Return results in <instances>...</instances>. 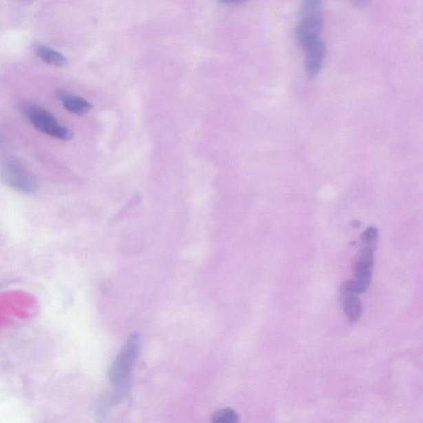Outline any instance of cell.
<instances>
[{
	"label": "cell",
	"mask_w": 423,
	"mask_h": 423,
	"mask_svg": "<svg viewBox=\"0 0 423 423\" xmlns=\"http://www.w3.org/2000/svg\"><path fill=\"white\" fill-rule=\"evenodd\" d=\"M56 96L68 112L78 115V116H83L93 109L91 102L76 94L61 90L57 92Z\"/></svg>",
	"instance_id": "cell-6"
},
{
	"label": "cell",
	"mask_w": 423,
	"mask_h": 423,
	"mask_svg": "<svg viewBox=\"0 0 423 423\" xmlns=\"http://www.w3.org/2000/svg\"><path fill=\"white\" fill-rule=\"evenodd\" d=\"M351 2L356 6L362 7L367 6L368 0H351Z\"/></svg>",
	"instance_id": "cell-11"
},
{
	"label": "cell",
	"mask_w": 423,
	"mask_h": 423,
	"mask_svg": "<svg viewBox=\"0 0 423 423\" xmlns=\"http://www.w3.org/2000/svg\"><path fill=\"white\" fill-rule=\"evenodd\" d=\"M36 52L44 63L53 65V67H63L67 63V59L55 49L40 45L36 47Z\"/></svg>",
	"instance_id": "cell-8"
},
{
	"label": "cell",
	"mask_w": 423,
	"mask_h": 423,
	"mask_svg": "<svg viewBox=\"0 0 423 423\" xmlns=\"http://www.w3.org/2000/svg\"><path fill=\"white\" fill-rule=\"evenodd\" d=\"M221 1L229 3V5H237V3L244 2L245 0H221Z\"/></svg>",
	"instance_id": "cell-12"
},
{
	"label": "cell",
	"mask_w": 423,
	"mask_h": 423,
	"mask_svg": "<svg viewBox=\"0 0 423 423\" xmlns=\"http://www.w3.org/2000/svg\"><path fill=\"white\" fill-rule=\"evenodd\" d=\"M343 303L349 323L358 322L363 314L362 303L358 294L343 292Z\"/></svg>",
	"instance_id": "cell-7"
},
{
	"label": "cell",
	"mask_w": 423,
	"mask_h": 423,
	"mask_svg": "<svg viewBox=\"0 0 423 423\" xmlns=\"http://www.w3.org/2000/svg\"><path fill=\"white\" fill-rule=\"evenodd\" d=\"M23 111L31 124L43 133L63 141L73 138L72 131L61 125L54 115L43 107L28 104L23 106Z\"/></svg>",
	"instance_id": "cell-4"
},
{
	"label": "cell",
	"mask_w": 423,
	"mask_h": 423,
	"mask_svg": "<svg viewBox=\"0 0 423 423\" xmlns=\"http://www.w3.org/2000/svg\"><path fill=\"white\" fill-rule=\"evenodd\" d=\"M139 349V336L137 334L131 335L127 340L124 347L109 369V379L114 386V393L109 398V402L113 404L124 395L131 369L137 359Z\"/></svg>",
	"instance_id": "cell-2"
},
{
	"label": "cell",
	"mask_w": 423,
	"mask_h": 423,
	"mask_svg": "<svg viewBox=\"0 0 423 423\" xmlns=\"http://www.w3.org/2000/svg\"><path fill=\"white\" fill-rule=\"evenodd\" d=\"M376 250L361 246L360 252L354 265L355 281L363 293L371 285L372 270L375 265L373 253Z\"/></svg>",
	"instance_id": "cell-5"
},
{
	"label": "cell",
	"mask_w": 423,
	"mask_h": 423,
	"mask_svg": "<svg viewBox=\"0 0 423 423\" xmlns=\"http://www.w3.org/2000/svg\"><path fill=\"white\" fill-rule=\"evenodd\" d=\"M0 180L8 187L24 194H35L39 188L32 172L13 158H7L0 163Z\"/></svg>",
	"instance_id": "cell-3"
},
{
	"label": "cell",
	"mask_w": 423,
	"mask_h": 423,
	"mask_svg": "<svg viewBox=\"0 0 423 423\" xmlns=\"http://www.w3.org/2000/svg\"><path fill=\"white\" fill-rule=\"evenodd\" d=\"M379 232L375 227H369L361 235V246L376 250Z\"/></svg>",
	"instance_id": "cell-10"
},
{
	"label": "cell",
	"mask_w": 423,
	"mask_h": 423,
	"mask_svg": "<svg viewBox=\"0 0 423 423\" xmlns=\"http://www.w3.org/2000/svg\"><path fill=\"white\" fill-rule=\"evenodd\" d=\"M323 24L322 0H303L296 36L305 54L307 75L314 78L321 71L326 47L321 38Z\"/></svg>",
	"instance_id": "cell-1"
},
{
	"label": "cell",
	"mask_w": 423,
	"mask_h": 423,
	"mask_svg": "<svg viewBox=\"0 0 423 423\" xmlns=\"http://www.w3.org/2000/svg\"><path fill=\"white\" fill-rule=\"evenodd\" d=\"M212 421L215 423H236L239 422V416L235 410L224 409L213 414Z\"/></svg>",
	"instance_id": "cell-9"
}]
</instances>
